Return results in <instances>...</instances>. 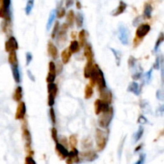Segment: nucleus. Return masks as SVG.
<instances>
[{
  "mask_svg": "<svg viewBox=\"0 0 164 164\" xmlns=\"http://www.w3.org/2000/svg\"><path fill=\"white\" fill-rule=\"evenodd\" d=\"M113 117H114V109L113 107H111L108 111L101 113L98 119V126L104 129L107 128L109 127L110 123H111Z\"/></svg>",
  "mask_w": 164,
  "mask_h": 164,
  "instance_id": "nucleus-1",
  "label": "nucleus"
},
{
  "mask_svg": "<svg viewBox=\"0 0 164 164\" xmlns=\"http://www.w3.org/2000/svg\"><path fill=\"white\" fill-rule=\"evenodd\" d=\"M95 138H96L97 147L99 151H102L103 149L105 148L107 146V134L105 131H102L99 128L96 129V133H95Z\"/></svg>",
  "mask_w": 164,
  "mask_h": 164,
  "instance_id": "nucleus-2",
  "label": "nucleus"
},
{
  "mask_svg": "<svg viewBox=\"0 0 164 164\" xmlns=\"http://www.w3.org/2000/svg\"><path fill=\"white\" fill-rule=\"evenodd\" d=\"M11 0H0V18L11 21Z\"/></svg>",
  "mask_w": 164,
  "mask_h": 164,
  "instance_id": "nucleus-3",
  "label": "nucleus"
},
{
  "mask_svg": "<svg viewBox=\"0 0 164 164\" xmlns=\"http://www.w3.org/2000/svg\"><path fill=\"white\" fill-rule=\"evenodd\" d=\"M118 39L123 45H127L129 43L130 33L128 29L124 25H120L118 29Z\"/></svg>",
  "mask_w": 164,
  "mask_h": 164,
  "instance_id": "nucleus-4",
  "label": "nucleus"
},
{
  "mask_svg": "<svg viewBox=\"0 0 164 164\" xmlns=\"http://www.w3.org/2000/svg\"><path fill=\"white\" fill-rule=\"evenodd\" d=\"M47 91H48V105L50 107H53L55 104V97L57 95L58 87L54 83H48L47 86Z\"/></svg>",
  "mask_w": 164,
  "mask_h": 164,
  "instance_id": "nucleus-5",
  "label": "nucleus"
},
{
  "mask_svg": "<svg viewBox=\"0 0 164 164\" xmlns=\"http://www.w3.org/2000/svg\"><path fill=\"white\" fill-rule=\"evenodd\" d=\"M110 104L103 102L102 99H97L94 102V112L96 114H100L103 112H105L110 109Z\"/></svg>",
  "mask_w": 164,
  "mask_h": 164,
  "instance_id": "nucleus-6",
  "label": "nucleus"
},
{
  "mask_svg": "<svg viewBox=\"0 0 164 164\" xmlns=\"http://www.w3.org/2000/svg\"><path fill=\"white\" fill-rule=\"evenodd\" d=\"M150 31H151V26L148 23H143V24L139 25L136 30L135 37L142 39L150 32Z\"/></svg>",
  "mask_w": 164,
  "mask_h": 164,
  "instance_id": "nucleus-7",
  "label": "nucleus"
},
{
  "mask_svg": "<svg viewBox=\"0 0 164 164\" xmlns=\"http://www.w3.org/2000/svg\"><path fill=\"white\" fill-rule=\"evenodd\" d=\"M5 48H6V50L7 52L17 50L19 48V45H18V42L15 38L13 37V36H11L9 38V39L5 43Z\"/></svg>",
  "mask_w": 164,
  "mask_h": 164,
  "instance_id": "nucleus-8",
  "label": "nucleus"
},
{
  "mask_svg": "<svg viewBox=\"0 0 164 164\" xmlns=\"http://www.w3.org/2000/svg\"><path fill=\"white\" fill-rule=\"evenodd\" d=\"M100 99L107 103L111 104L112 102V93L107 87L100 90Z\"/></svg>",
  "mask_w": 164,
  "mask_h": 164,
  "instance_id": "nucleus-9",
  "label": "nucleus"
},
{
  "mask_svg": "<svg viewBox=\"0 0 164 164\" xmlns=\"http://www.w3.org/2000/svg\"><path fill=\"white\" fill-rule=\"evenodd\" d=\"M68 28H69V25L67 23H63V25L60 27L59 34L57 35L58 42H59V43H64L66 41Z\"/></svg>",
  "mask_w": 164,
  "mask_h": 164,
  "instance_id": "nucleus-10",
  "label": "nucleus"
},
{
  "mask_svg": "<svg viewBox=\"0 0 164 164\" xmlns=\"http://www.w3.org/2000/svg\"><path fill=\"white\" fill-rule=\"evenodd\" d=\"M26 114V104L24 102H19V105L17 107V111H16L15 118L16 119H23Z\"/></svg>",
  "mask_w": 164,
  "mask_h": 164,
  "instance_id": "nucleus-11",
  "label": "nucleus"
},
{
  "mask_svg": "<svg viewBox=\"0 0 164 164\" xmlns=\"http://www.w3.org/2000/svg\"><path fill=\"white\" fill-rule=\"evenodd\" d=\"M55 150H56L58 155L61 157L62 159H65L69 155V151H67V149L64 147V145L61 144V143H59V142L56 143Z\"/></svg>",
  "mask_w": 164,
  "mask_h": 164,
  "instance_id": "nucleus-12",
  "label": "nucleus"
},
{
  "mask_svg": "<svg viewBox=\"0 0 164 164\" xmlns=\"http://www.w3.org/2000/svg\"><path fill=\"white\" fill-rule=\"evenodd\" d=\"M22 137L24 138L26 148L30 150L31 146V135L26 126H23V127H22Z\"/></svg>",
  "mask_w": 164,
  "mask_h": 164,
  "instance_id": "nucleus-13",
  "label": "nucleus"
},
{
  "mask_svg": "<svg viewBox=\"0 0 164 164\" xmlns=\"http://www.w3.org/2000/svg\"><path fill=\"white\" fill-rule=\"evenodd\" d=\"M96 84L98 85V89H99V91L103 89V88L107 87V83H106L105 78H104V74H103V72L102 71V70H101L100 68L98 69Z\"/></svg>",
  "mask_w": 164,
  "mask_h": 164,
  "instance_id": "nucleus-14",
  "label": "nucleus"
},
{
  "mask_svg": "<svg viewBox=\"0 0 164 164\" xmlns=\"http://www.w3.org/2000/svg\"><path fill=\"white\" fill-rule=\"evenodd\" d=\"M79 152L77 151V149L74 147L71 151L69 152V155L67 157V164H72L74 162H79Z\"/></svg>",
  "mask_w": 164,
  "mask_h": 164,
  "instance_id": "nucleus-15",
  "label": "nucleus"
},
{
  "mask_svg": "<svg viewBox=\"0 0 164 164\" xmlns=\"http://www.w3.org/2000/svg\"><path fill=\"white\" fill-rule=\"evenodd\" d=\"M127 7V3L123 2V1H120V2H119V4H118V6L117 7V8L113 11V12L111 13V15L113 16L120 15H122V14H123V12L126 11Z\"/></svg>",
  "mask_w": 164,
  "mask_h": 164,
  "instance_id": "nucleus-16",
  "label": "nucleus"
},
{
  "mask_svg": "<svg viewBox=\"0 0 164 164\" xmlns=\"http://www.w3.org/2000/svg\"><path fill=\"white\" fill-rule=\"evenodd\" d=\"M127 91L131 92V93L135 94L137 96L139 95L141 89H140L138 83H136V82H131L129 86H128V87H127Z\"/></svg>",
  "mask_w": 164,
  "mask_h": 164,
  "instance_id": "nucleus-17",
  "label": "nucleus"
},
{
  "mask_svg": "<svg viewBox=\"0 0 164 164\" xmlns=\"http://www.w3.org/2000/svg\"><path fill=\"white\" fill-rule=\"evenodd\" d=\"M47 50L49 55L51 56L53 59H57L58 58V49L55 45L51 42H49L47 44Z\"/></svg>",
  "mask_w": 164,
  "mask_h": 164,
  "instance_id": "nucleus-18",
  "label": "nucleus"
},
{
  "mask_svg": "<svg viewBox=\"0 0 164 164\" xmlns=\"http://www.w3.org/2000/svg\"><path fill=\"white\" fill-rule=\"evenodd\" d=\"M84 55L87 60H94V52L90 43H87L84 46Z\"/></svg>",
  "mask_w": 164,
  "mask_h": 164,
  "instance_id": "nucleus-19",
  "label": "nucleus"
},
{
  "mask_svg": "<svg viewBox=\"0 0 164 164\" xmlns=\"http://www.w3.org/2000/svg\"><path fill=\"white\" fill-rule=\"evenodd\" d=\"M81 157L83 158V159L87 160V161H94V159H96L98 158L97 154L94 151H86V152H83L81 154Z\"/></svg>",
  "mask_w": 164,
  "mask_h": 164,
  "instance_id": "nucleus-20",
  "label": "nucleus"
},
{
  "mask_svg": "<svg viewBox=\"0 0 164 164\" xmlns=\"http://www.w3.org/2000/svg\"><path fill=\"white\" fill-rule=\"evenodd\" d=\"M152 11H153L152 6L149 2H146L144 4V8H143V15H142L143 19H151Z\"/></svg>",
  "mask_w": 164,
  "mask_h": 164,
  "instance_id": "nucleus-21",
  "label": "nucleus"
},
{
  "mask_svg": "<svg viewBox=\"0 0 164 164\" xmlns=\"http://www.w3.org/2000/svg\"><path fill=\"white\" fill-rule=\"evenodd\" d=\"M93 63H94V60H87L85 67H84V76L87 79H89L91 76L92 69H93V67H94Z\"/></svg>",
  "mask_w": 164,
  "mask_h": 164,
  "instance_id": "nucleus-22",
  "label": "nucleus"
},
{
  "mask_svg": "<svg viewBox=\"0 0 164 164\" xmlns=\"http://www.w3.org/2000/svg\"><path fill=\"white\" fill-rule=\"evenodd\" d=\"M8 61L9 63L11 65V67H15V66H18V58L17 54H16V50H13V51L9 52Z\"/></svg>",
  "mask_w": 164,
  "mask_h": 164,
  "instance_id": "nucleus-23",
  "label": "nucleus"
},
{
  "mask_svg": "<svg viewBox=\"0 0 164 164\" xmlns=\"http://www.w3.org/2000/svg\"><path fill=\"white\" fill-rule=\"evenodd\" d=\"M88 34L85 30H82L79 34V45L81 46H85L87 44V39Z\"/></svg>",
  "mask_w": 164,
  "mask_h": 164,
  "instance_id": "nucleus-24",
  "label": "nucleus"
},
{
  "mask_svg": "<svg viewBox=\"0 0 164 164\" xmlns=\"http://www.w3.org/2000/svg\"><path fill=\"white\" fill-rule=\"evenodd\" d=\"M70 56H71V51L70 50V49H65V50H63V52L61 54V58H62V62L63 64H67L69 62L70 59Z\"/></svg>",
  "mask_w": 164,
  "mask_h": 164,
  "instance_id": "nucleus-25",
  "label": "nucleus"
},
{
  "mask_svg": "<svg viewBox=\"0 0 164 164\" xmlns=\"http://www.w3.org/2000/svg\"><path fill=\"white\" fill-rule=\"evenodd\" d=\"M66 20H67V23L69 25V26H73L74 21H75V15H74V12L72 10H70V11H69L67 12Z\"/></svg>",
  "mask_w": 164,
  "mask_h": 164,
  "instance_id": "nucleus-26",
  "label": "nucleus"
},
{
  "mask_svg": "<svg viewBox=\"0 0 164 164\" xmlns=\"http://www.w3.org/2000/svg\"><path fill=\"white\" fill-rule=\"evenodd\" d=\"M22 98V89L21 87H16L15 92H14L13 94L14 100L16 101V102H21Z\"/></svg>",
  "mask_w": 164,
  "mask_h": 164,
  "instance_id": "nucleus-27",
  "label": "nucleus"
},
{
  "mask_svg": "<svg viewBox=\"0 0 164 164\" xmlns=\"http://www.w3.org/2000/svg\"><path fill=\"white\" fill-rule=\"evenodd\" d=\"M55 16H56V11H55V10H52V11H50L48 21H47V24H46V30H47V31H50V27H51L53 22L55 21Z\"/></svg>",
  "mask_w": 164,
  "mask_h": 164,
  "instance_id": "nucleus-28",
  "label": "nucleus"
},
{
  "mask_svg": "<svg viewBox=\"0 0 164 164\" xmlns=\"http://www.w3.org/2000/svg\"><path fill=\"white\" fill-rule=\"evenodd\" d=\"M164 41V33L160 32L159 35V37H158L157 40L155 42V47H154V52H157L159 48L160 45L162 43V42Z\"/></svg>",
  "mask_w": 164,
  "mask_h": 164,
  "instance_id": "nucleus-29",
  "label": "nucleus"
},
{
  "mask_svg": "<svg viewBox=\"0 0 164 164\" xmlns=\"http://www.w3.org/2000/svg\"><path fill=\"white\" fill-rule=\"evenodd\" d=\"M164 63V57L163 55H159L157 56L155 59V62L153 65L154 69H156V70H159V68L161 67V66Z\"/></svg>",
  "mask_w": 164,
  "mask_h": 164,
  "instance_id": "nucleus-30",
  "label": "nucleus"
},
{
  "mask_svg": "<svg viewBox=\"0 0 164 164\" xmlns=\"http://www.w3.org/2000/svg\"><path fill=\"white\" fill-rule=\"evenodd\" d=\"M79 47H80V45H79V42H77L76 40H73V41L70 42L69 49H70V50L71 51V53L79 52Z\"/></svg>",
  "mask_w": 164,
  "mask_h": 164,
  "instance_id": "nucleus-31",
  "label": "nucleus"
},
{
  "mask_svg": "<svg viewBox=\"0 0 164 164\" xmlns=\"http://www.w3.org/2000/svg\"><path fill=\"white\" fill-rule=\"evenodd\" d=\"M75 22H76V26L78 28H81L83 25V14L80 12L75 15Z\"/></svg>",
  "mask_w": 164,
  "mask_h": 164,
  "instance_id": "nucleus-32",
  "label": "nucleus"
},
{
  "mask_svg": "<svg viewBox=\"0 0 164 164\" xmlns=\"http://www.w3.org/2000/svg\"><path fill=\"white\" fill-rule=\"evenodd\" d=\"M11 68H12V74H13V77L14 79H15V81L16 83H19L20 73L18 66H15V67H11Z\"/></svg>",
  "mask_w": 164,
  "mask_h": 164,
  "instance_id": "nucleus-33",
  "label": "nucleus"
},
{
  "mask_svg": "<svg viewBox=\"0 0 164 164\" xmlns=\"http://www.w3.org/2000/svg\"><path fill=\"white\" fill-rule=\"evenodd\" d=\"M94 94V90L92 87L91 85H87L85 87V98L86 99H89L92 97Z\"/></svg>",
  "mask_w": 164,
  "mask_h": 164,
  "instance_id": "nucleus-34",
  "label": "nucleus"
},
{
  "mask_svg": "<svg viewBox=\"0 0 164 164\" xmlns=\"http://www.w3.org/2000/svg\"><path fill=\"white\" fill-rule=\"evenodd\" d=\"M143 132H144V129H143V127H138V131L135 134V135H134V142H137L138 141H139V139L142 138V135H143Z\"/></svg>",
  "mask_w": 164,
  "mask_h": 164,
  "instance_id": "nucleus-35",
  "label": "nucleus"
},
{
  "mask_svg": "<svg viewBox=\"0 0 164 164\" xmlns=\"http://www.w3.org/2000/svg\"><path fill=\"white\" fill-rule=\"evenodd\" d=\"M111 50L113 55H114V59L116 60V64H117V66H119L121 62V52L114 48H111Z\"/></svg>",
  "mask_w": 164,
  "mask_h": 164,
  "instance_id": "nucleus-36",
  "label": "nucleus"
},
{
  "mask_svg": "<svg viewBox=\"0 0 164 164\" xmlns=\"http://www.w3.org/2000/svg\"><path fill=\"white\" fill-rule=\"evenodd\" d=\"M34 3H35V0H28L27 2H26V6L25 7V12H26L27 15H29L31 14L33 7H34Z\"/></svg>",
  "mask_w": 164,
  "mask_h": 164,
  "instance_id": "nucleus-37",
  "label": "nucleus"
},
{
  "mask_svg": "<svg viewBox=\"0 0 164 164\" xmlns=\"http://www.w3.org/2000/svg\"><path fill=\"white\" fill-rule=\"evenodd\" d=\"M152 70H153V68L150 69V70H149L147 73H145V74L143 75V81L146 83H149L151 82V78H152Z\"/></svg>",
  "mask_w": 164,
  "mask_h": 164,
  "instance_id": "nucleus-38",
  "label": "nucleus"
},
{
  "mask_svg": "<svg viewBox=\"0 0 164 164\" xmlns=\"http://www.w3.org/2000/svg\"><path fill=\"white\" fill-rule=\"evenodd\" d=\"M49 112H50V121H51V123H52V124L55 126V123H56V115H55V109L53 108L52 107H50V111H49Z\"/></svg>",
  "mask_w": 164,
  "mask_h": 164,
  "instance_id": "nucleus-39",
  "label": "nucleus"
},
{
  "mask_svg": "<svg viewBox=\"0 0 164 164\" xmlns=\"http://www.w3.org/2000/svg\"><path fill=\"white\" fill-rule=\"evenodd\" d=\"M59 29H60V26H59V22H56L55 26H54V28H53L52 33H51V38H52V39H55V37H57L58 34H59Z\"/></svg>",
  "mask_w": 164,
  "mask_h": 164,
  "instance_id": "nucleus-40",
  "label": "nucleus"
},
{
  "mask_svg": "<svg viewBox=\"0 0 164 164\" xmlns=\"http://www.w3.org/2000/svg\"><path fill=\"white\" fill-rule=\"evenodd\" d=\"M49 72L57 74V70H56V64H55L53 61H50V63H49Z\"/></svg>",
  "mask_w": 164,
  "mask_h": 164,
  "instance_id": "nucleus-41",
  "label": "nucleus"
},
{
  "mask_svg": "<svg viewBox=\"0 0 164 164\" xmlns=\"http://www.w3.org/2000/svg\"><path fill=\"white\" fill-rule=\"evenodd\" d=\"M66 15V10L63 7H59L57 9V11H56V15L59 19H62Z\"/></svg>",
  "mask_w": 164,
  "mask_h": 164,
  "instance_id": "nucleus-42",
  "label": "nucleus"
},
{
  "mask_svg": "<svg viewBox=\"0 0 164 164\" xmlns=\"http://www.w3.org/2000/svg\"><path fill=\"white\" fill-rule=\"evenodd\" d=\"M69 142H70V146L74 148L77 146V137L74 135H72L70 136L69 138Z\"/></svg>",
  "mask_w": 164,
  "mask_h": 164,
  "instance_id": "nucleus-43",
  "label": "nucleus"
},
{
  "mask_svg": "<svg viewBox=\"0 0 164 164\" xmlns=\"http://www.w3.org/2000/svg\"><path fill=\"white\" fill-rule=\"evenodd\" d=\"M55 78H56V74L49 72L48 74H47V76H46V82L48 83H54L55 80Z\"/></svg>",
  "mask_w": 164,
  "mask_h": 164,
  "instance_id": "nucleus-44",
  "label": "nucleus"
},
{
  "mask_svg": "<svg viewBox=\"0 0 164 164\" xmlns=\"http://www.w3.org/2000/svg\"><path fill=\"white\" fill-rule=\"evenodd\" d=\"M51 137H52V138L56 143L59 142V140H58L57 129H56L55 127H52V129H51Z\"/></svg>",
  "mask_w": 164,
  "mask_h": 164,
  "instance_id": "nucleus-45",
  "label": "nucleus"
},
{
  "mask_svg": "<svg viewBox=\"0 0 164 164\" xmlns=\"http://www.w3.org/2000/svg\"><path fill=\"white\" fill-rule=\"evenodd\" d=\"M136 62H137V59L135 58H134L133 56H130L129 59H128V65H129L130 68L135 67Z\"/></svg>",
  "mask_w": 164,
  "mask_h": 164,
  "instance_id": "nucleus-46",
  "label": "nucleus"
},
{
  "mask_svg": "<svg viewBox=\"0 0 164 164\" xmlns=\"http://www.w3.org/2000/svg\"><path fill=\"white\" fill-rule=\"evenodd\" d=\"M156 98L160 101H164V91L158 90L156 92Z\"/></svg>",
  "mask_w": 164,
  "mask_h": 164,
  "instance_id": "nucleus-47",
  "label": "nucleus"
},
{
  "mask_svg": "<svg viewBox=\"0 0 164 164\" xmlns=\"http://www.w3.org/2000/svg\"><path fill=\"white\" fill-rule=\"evenodd\" d=\"M145 160H146V155L145 154H141L138 160L135 164H144Z\"/></svg>",
  "mask_w": 164,
  "mask_h": 164,
  "instance_id": "nucleus-48",
  "label": "nucleus"
},
{
  "mask_svg": "<svg viewBox=\"0 0 164 164\" xmlns=\"http://www.w3.org/2000/svg\"><path fill=\"white\" fill-rule=\"evenodd\" d=\"M33 56L31 52H27L26 54V65L28 66L29 64L31 63V61H32Z\"/></svg>",
  "mask_w": 164,
  "mask_h": 164,
  "instance_id": "nucleus-49",
  "label": "nucleus"
},
{
  "mask_svg": "<svg viewBox=\"0 0 164 164\" xmlns=\"http://www.w3.org/2000/svg\"><path fill=\"white\" fill-rule=\"evenodd\" d=\"M138 123H139V124H146V123H147V118H146L145 116L142 115V114H141L138 118Z\"/></svg>",
  "mask_w": 164,
  "mask_h": 164,
  "instance_id": "nucleus-50",
  "label": "nucleus"
},
{
  "mask_svg": "<svg viewBox=\"0 0 164 164\" xmlns=\"http://www.w3.org/2000/svg\"><path fill=\"white\" fill-rule=\"evenodd\" d=\"M142 77V70L141 71H138V72L135 73V74H133V75H132V79L135 81V80H138V79H140Z\"/></svg>",
  "mask_w": 164,
  "mask_h": 164,
  "instance_id": "nucleus-51",
  "label": "nucleus"
},
{
  "mask_svg": "<svg viewBox=\"0 0 164 164\" xmlns=\"http://www.w3.org/2000/svg\"><path fill=\"white\" fill-rule=\"evenodd\" d=\"M25 164H36V162L32 157L27 156L25 159Z\"/></svg>",
  "mask_w": 164,
  "mask_h": 164,
  "instance_id": "nucleus-52",
  "label": "nucleus"
},
{
  "mask_svg": "<svg viewBox=\"0 0 164 164\" xmlns=\"http://www.w3.org/2000/svg\"><path fill=\"white\" fill-rule=\"evenodd\" d=\"M56 70H57V74H59L63 70V64L61 62H57L56 64Z\"/></svg>",
  "mask_w": 164,
  "mask_h": 164,
  "instance_id": "nucleus-53",
  "label": "nucleus"
},
{
  "mask_svg": "<svg viewBox=\"0 0 164 164\" xmlns=\"http://www.w3.org/2000/svg\"><path fill=\"white\" fill-rule=\"evenodd\" d=\"M140 107H141V108H142V110L147 109V108H149L148 103H147V102H146V101H144V100H142V101H141V103H140Z\"/></svg>",
  "mask_w": 164,
  "mask_h": 164,
  "instance_id": "nucleus-54",
  "label": "nucleus"
},
{
  "mask_svg": "<svg viewBox=\"0 0 164 164\" xmlns=\"http://www.w3.org/2000/svg\"><path fill=\"white\" fill-rule=\"evenodd\" d=\"M161 80H162V87H164V63L161 66Z\"/></svg>",
  "mask_w": 164,
  "mask_h": 164,
  "instance_id": "nucleus-55",
  "label": "nucleus"
},
{
  "mask_svg": "<svg viewBox=\"0 0 164 164\" xmlns=\"http://www.w3.org/2000/svg\"><path fill=\"white\" fill-rule=\"evenodd\" d=\"M141 18H142L141 16H138V17L135 19V20L133 21V26H137L138 24H139L140 22H141V19H142Z\"/></svg>",
  "mask_w": 164,
  "mask_h": 164,
  "instance_id": "nucleus-56",
  "label": "nucleus"
},
{
  "mask_svg": "<svg viewBox=\"0 0 164 164\" xmlns=\"http://www.w3.org/2000/svg\"><path fill=\"white\" fill-rule=\"evenodd\" d=\"M74 4V0H67L66 1V7L67 8H69L70 7L73 6Z\"/></svg>",
  "mask_w": 164,
  "mask_h": 164,
  "instance_id": "nucleus-57",
  "label": "nucleus"
},
{
  "mask_svg": "<svg viewBox=\"0 0 164 164\" xmlns=\"http://www.w3.org/2000/svg\"><path fill=\"white\" fill-rule=\"evenodd\" d=\"M27 74H28V77H29V78H30V79H31V80H32L33 82H35V76L33 75V74H32V73H31V70H27Z\"/></svg>",
  "mask_w": 164,
  "mask_h": 164,
  "instance_id": "nucleus-58",
  "label": "nucleus"
},
{
  "mask_svg": "<svg viewBox=\"0 0 164 164\" xmlns=\"http://www.w3.org/2000/svg\"><path fill=\"white\" fill-rule=\"evenodd\" d=\"M158 112H160V113H163L164 112V104L163 105L161 106V107L159 108V110H158Z\"/></svg>",
  "mask_w": 164,
  "mask_h": 164,
  "instance_id": "nucleus-59",
  "label": "nucleus"
},
{
  "mask_svg": "<svg viewBox=\"0 0 164 164\" xmlns=\"http://www.w3.org/2000/svg\"><path fill=\"white\" fill-rule=\"evenodd\" d=\"M76 7H77V8L79 9V10H80V9L82 8L81 3H80V2H79V1H77L76 2Z\"/></svg>",
  "mask_w": 164,
  "mask_h": 164,
  "instance_id": "nucleus-60",
  "label": "nucleus"
},
{
  "mask_svg": "<svg viewBox=\"0 0 164 164\" xmlns=\"http://www.w3.org/2000/svg\"><path fill=\"white\" fill-rule=\"evenodd\" d=\"M142 144L139 145V146H138V147H137V148H136V149H135V152H137V151H138V150H140V149L142 148Z\"/></svg>",
  "mask_w": 164,
  "mask_h": 164,
  "instance_id": "nucleus-61",
  "label": "nucleus"
},
{
  "mask_svg": "<svg viewBox=\"0 0 164 164\" xmlns=\"http://www.w3.org/2000/svg\"><path fill=\"white\" fill-rule=\"evenodd\" d=\"M75 35H76V32H72V34H71V37H72L73 39H74V38H75Z\"/></svg>",
  "mask_w": 164,
  "mask_h": 164,
  "instance_id": "nucleus-62",
  "label": "nucleus"
}]
</instances>
